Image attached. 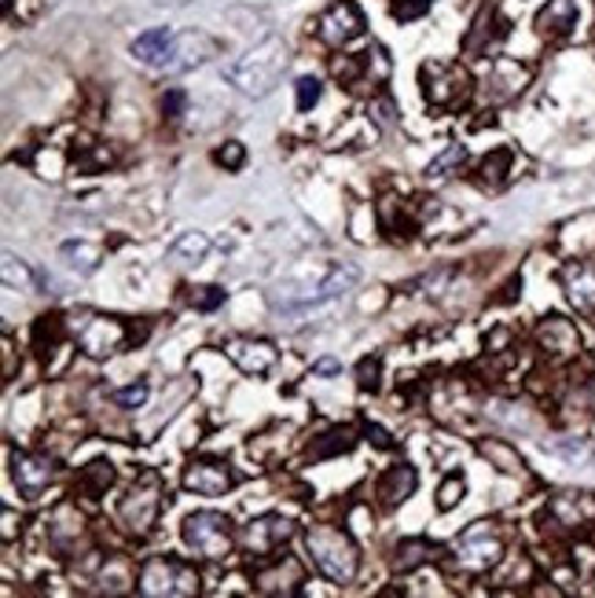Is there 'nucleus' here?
Wrapping results in <instances>:
<instances>
[{
    "label": "nucleus",
    "mask_w": 595,
    "mask_h": 598,
    "mask_svg": "<svg viewBox=\"0 0 595 598\" xmlns=\"http://www.w3.org/2000/svg\"><path fill=\"white\" fill-rule=\"evenodd\" d=\"M185 103H188L185 92L169 89L166 96H162V114H166V118H180V114H185Z\"/></svg>",
    "instance_id": "de8ad7c7"
},
{
    "label": "nucleus",
    "mask_w": 595,
    "mask_h": 598,
    "mask_svg": "<svg viewBox=\"0 0 595 598\" xmlns=\"http://www.w3.org/2000/svg\"><path fill=\"white\" fill-rule=\"evenodd\" d=\"M357 279H360V272L353 265H334L328 276L320 279V287L316 291H309L302 297V308H309V305H324V302H331V297H342L345 291H353L357 287Z\"/></svg>",
    "instance_id": "b1692460"
},
{
    "label": "nucleus",
    "mask_w": 595,
    "mask_h": 598,
    "mask_svg": "<svg viewBox=\"0 0 595 598\" xmlns=\"http://www.w3.org/2000/svg\"><path fill=\"white\" fill-rule=\"evenodd\" d=\"M12 539H15V514L4 507V544H12Z\"/></svg>",
    "instance_id": "3c124183"
},
{
    "label": "nucleus",
    "mask_w": 595,
    "mask_h": 598,
    "mask_svg": "<svg viewBox=\"0 0 595 598\" xmlns=\"http://www.w3.org/2000/svg\"><path fill=\"white\" fill-rule=\"evenodd\" d=\"M254 584H257V591L262 595H283V598H291L302 591V584H305V569L298 558H280V562H273V565H265L262 573L254 576Z\"/></svg>",
    "instance_id": "dca6fc26"
},
{
    "label": "nucleus",
    "mask_w": 595,
    "mask_h": 598,
    "mask_svg": "<svg viewBox=\"0 0 595 598\" xmlns=\"http://www.w3.org/2000/svg\"><path fill=\"white\" fill-rule=\"evenodd\" d=\"M559 408L566 427H588L595 419V379H573Z\"/></svg>",
    "instance_id": "412c9836"
},
{
    "label": "nucleus",
    "mask_w": 595,
    "mask_h": 598,
    "mask_svg": "<svg viewBox=\"0 0 595 598\" xmlns=\"http://www.w3.org/2000/svg\"><path fill=\"white\" fill-rule=\"evenodd\" d=\"M430 4H434V0H393V18H401V23L423 18L430 12Z\"/></svg>",
    "instance_id": "37998d69"
},
{
    "label": "nucleus",
    "mask_w": 595,
    "mask_h": 598,
    "mask_svg": "<svg viewBox=\"0 0 595 598\" xmlns=\"http://www.w3.org/2000/svg\"><path fill=\"white\" fill-rule=\"evenodd\" d=\"M81 536H85V518L78 514V507H71V504L55 507V514L48 518V539H52L55 551L71 555Z\"/></svg>",
    "instance_id": "4be33fe9"
},
{
    "label": "nucleus",
    "mask_w": 595,
    "mask_h": 598,
    "mask_svg": "<svg viewBox=\"0 0 595 598\" xmlns=\"http://www.w3.org/2000/svg\"><path fill=\"white\" fill-rule=\"evenodd\" d=\"M294 92H298V111H313L316 103H320V81L316 77H298V85H294Z\"/></svg>",
    "instance_id": "79ce46f5"
},
{
    "label": "nucleus",
    "mask_w": 595,
    "mask_h": 598,
    "mask_svg": "<svg viewBox=\"0 0 595 598\" xmlns=\"http://www.w3.org/2000/svg\"><path fill=\"white\" fill-rule=\"evenodd\" d=\"M114 462L111 459H92L89 467L81 470V478H78V485L89 492V496H103L111 485H114Z\"/></svg>",
    "instance_id": "7c9ffc66"
},
{
    "label": "nucleus",
    "mask_w": 595,
    "mask_h": 598,
    "mask_svg": "<svg viewBox=\"0 0 595 598\" xmlns=\"http://www.w3.org/2000/svg\"><path fill=\"white\" fill-rule=\"evenodd\" d=\"M0 349H4V379H15V345H12V338L4 334V345H0Z\"/></svg>",
    "instance_id": "8fccbe9b"
},
{
    "label": "nucleus",
    "mask_w": 595,
    "mask_h": 598,
    "mask_svg": "<svg viewBox=\"0 0 595 598\" xmlns=\"http://www.w3.org/2000/svg\"><path fill=\"white\" fill-rule=\"evenodd\" d=\"M544 522H548V529H555V533H562V536H573V533L592 529L595 525V492H581V488L555 492Z\"/></svg>",
    "instance_id": "1a4fd4ad"
},
{
    "label": "nucleus",
    "mask_w": 595,
    "mask_h": 598,
    "mask_svg": "<svg viewBox=\"0 0 595 598\" xmlns=\"http://www.w3.org/2000/svg\"><path fill=\"white\" fill-rule=\"evenodd\" d=\"M4 283H8V287H18V291H26V294H34V291H37V283H34L30 268H26L23 262H15L12 254H4Z\"/></svg>",
    "instance_id": "4c0bfd02"
},
{
    "label": "nucleus",
    "mask_w": 595,
    "mask_h": 598,
    "mask_svg": "<svg viewBox=\"0 0 595 598\" xmlns=\"http://www.w3.org/2000/svg\"><path fill=\"white\" fill-rule=\"evenodd\" d=\"M305 547H309L313 562L320 565V573L328 576L331 584H353L360 569V551L342 529L334 525H309L305 529Z\"/></svg>",
    "instance_id": "f03ea898"
},
{
    "label": "nucleus",
    "mask_w": 595,
    "mask_h": 598,
    "mask_svg": "<svg viewBox=\"0 0 595 598\" xmlns=\"http://www.w3.org/2000/svg\"><path fill=\"white\" fill-rule=\"evenodd\" d=\"M220 302H225V291H220V287H199V291L191 294V305L203 308V313H210V308H217Z\"/></svg>",
    "instance_id": "49530a36"
},
{
    "label": "nucleus",
    "mask_w": 595,
    "mask_h": 598,
    "mask_svg": "<svg viewBox=\"0 0 595 598\" xmlns=\"http://www.w3.org/2000/svg\"><path fill=\"white\" fill-rule=\"evenodd\" d=\"M419 81H423V96L430 107L438 111H459L467 107L470 92H474V81H470L467 66L459 63H423L419 71Z\"/></svg>",
    "instance_id": "39448f33"
},
{
    "label": "nucleus",
    "mask_w": 595,
    "mask_h": 598,
    "mask_svg": "<svg viewBox=\"0 0 595 598\" xmlns=\"http://www.w3.org/2000/svg\"><path fill=\"white\" fill-rule=\"evenodd\" d=\"M60 257H63V265L71 268V272L92 276L103 262V250L96 243H89V239H71V243L60 246Z\"/></svg>",
    "instance_id": "a878e982"
},
{
    "label": "nucleus",
    "mask_w": 595,
    "mask_h": 598,
    "mask_svg": "<svg viewBox=\"0 0 595 598\" xmlns=\"http://www.w3.org/2000/svg\"><path fill=\"white\" fill-rule=\"evenodd\" d=\"M294 536V522L283 514H265V518H254V522L243 525V536H239V544H243V551L251 558H268L273 551H280L287 539Z\"/></svg>",
    "instance_id": "9b49d317"
},
{
    "label": "nucleus",
    "mask_w": 595,
    "mask_h": 598,
    "mask_svg": "<svg viewBox=\"0 0 595 598\" xmlns=\"http://www.w3.org/2000/svg\"><path fill=\"white\" fill-rule=\"evenodd\" d=\"M360 66H364V77H360V85L368 81V85H382L390 77V55H387V48L382 44H371L368 52H360Z\"/></svg>",
    "instance_id": "f704fd0d"
},
{
    "label": "nucleus",
    "mask_w": 595,
    "mask_h": 598,
    "mask_svg": "<svg viewBox=\"0 0 595 598\" xmlns=\"http://www.w3.org/2000/svg\"><path fill=\"white\" fill-rule=\"evenodd\" d=\"M159 510H162V485L155 474H143L129 488V496L118 504V518L132 536H148L159 522Z\"/></svg>",
    "instance_id": "6e6552de"
},
{
    "label": "nucleus",
    "mask_w": 595,
    "mask_h": 598,
    "mask_svg": "<svg viewBox=\"0 0 595 598\" xmlns=\"http://www.w3.org/2000/svg\"><path fill=\"white\" fill-rule=\"evenodd\" d=\"M464 158H467V151L459 148V143H448V148L441 151L438 158L427 166V180H430V185H441V180H448L453 173H459V166H464Z\"/></svg>",
    "instance_id": "72a5a7b5"
},
{
    "label": "nucleus",
    "mask_w": 595,
    "mask_h": 598,
    "mask_svg": "<svg viewBox=\"0 0 595 598\" xmlns=\"http://www.w3.org/2000/svg\"><path fill=\"white\" fill-rule=\"evenodd\" d=\"M379 371H382L379 356H364L360 368H357V385H360V390H379Z\"/></svg>",
    "instance_id": "a18cd8bd"
},
{
    "label": "nucleus",
    "mask_w": 595,
    "mask_h": 598,
    "mask_svg": "<svg viewBox=\"0 0 595 598\" xmlns=\"http://www.w3.org/2000/svg\"><path fill=\"white\" fill-rule=\"evenodd\" d=\"M232 481H236L232 470L217 459H199L185 470V488L195 492V496H210V499L225 496V492L232 488Z\"/></svg>",
    "instance_id": "f3484780"
},
{
    "label": "nucleus",
    "mask_w": 595,
    "mask_h": 598,
    "mask_svg": "<svg viewBox=\"0 0 595 598\" xmlns=\"http://www.w3.org/2000/svg\"><path fill=\"white\" fill-rule=\"evenodd\" d=\"M228 360H232L243 374H268L276 368V360H280V353H276L273 342L236 338V342H228Z\"/></svg>",
    "instance_id": "a211bd4d"
},
{
    "label": "nucleus",
    "mask_w": 595,
    "mask_h": 598,
    "mask_svg": "<svg viewBox=\"0 0 595 598\" xmlns=\"http://www.w3.org/2000/svg\"><path fill=\"white\" fill-rule=\"evenodd\" d=\"M573 30H578V0H548L536 12V34L544 41H562Z\"/></svg>",
    "instance_id": "6ab92c4d"
},
{
    "label": "nucleus",
    "mask_w": 595,
    "mask_h": 598,
    "mask_svg": "<svg viewBox=\"0 0 595 598\" xmlns=\"http://www.w3.org/2000/svg\"><path fill=\"white\" fill-rule=\"evenodd\" d=\"M507 169H511V151H493L482 166H478V180L489 188H496V185H504Z\"/></svg>",
    "instance_id": "e433bc0d"
},
{
    "label": "nucleus",
    "mask_w": 595,
    "mask_h": 598,
    "mask_svg": "<svg viewBox=\"0 0 595 598\" xmlns=\"http://www.w3.org/2000/svg\"><path fill=\"white\" fill-rule=\"evenodd\" d=\"M364 433H368V441L376 448H393V437L382 427H376V422H368V427H364Z\"/></svg>",
    "instance_id": "09e8293b"
},
{
    "label": "nucleus",
    "mask_w": 595,
    "mask_h": 598,
    "mask_svg": "<svg viewBox=\"0 0 595 598\" xmlns=\"http://www.w3.org/2000/svg\"><path fill=\"white\" fill-rule=\"evenodd\" d=\"M536 349H541L548 360L562 364V360H573L581 353V331L573 320L566 316H544L536 323Z\"/></svg>",
    "instance_id": "f8f14e48"
},
{
    "label": "nucleus",
    "mask_w": 595,
    "mask_h": 598,
    "mask_svg": "<svg viewBox=\"0 0 595 598\" xmlns=\"http://www.w3.org/2000/svg\"><path fill=\"white\" fill-rule=\"evenodd\" d=\"M217 52H220V44L210 34H203V30L177 34V37H173V48H169V60H166L162 71H169V74L195 71V66H203L206 60H214Z\"/></svg>",
    "instance_id": "4468645a"
},
{
    "label": "nucleus",
    "mask_w": 595,
    "mask_h": 598,
    "mask_svg": "<svg viewBox=\"0 0 595 598\" xmlns=\"http://www.w3.org/2000/svg\"><path fill=\"white\" fill-rule=\"evenodd\" d=\"M100 584H103V591H107V595H122V591H129V587L137 584V576H132L129 562H122V558H111V562L103 565V573H100Z\"/></svg>",
    "instance_id": "c9c22d12"
},
{
    "label": "nucleus",
    "mask_w": 595,
    "mask_h": 598,
    "mask_svg": "<svg viewBox=\"0 0 595 598\" xmlns=\"http://www.w3.org/2000/svg\"><path fill=\"white\" fill-rule=\"evenodd\" d=\"M459 504H464V478L453 474L441 481V488H438V510H453Z\"/></svg>",
    "instance_id": "ea45409f"
},
{
    "label": "nucleus",
    "mask_w": 595,
    "mask_h": 598,
    "mask_svg": "<svg viewBox=\"0 0 595 598\" xmlns=\"http://www.w3.org/2000/svg\"><path fill=\"white\" fill-rule=\"evenodd\" d=\"M357 445V430L353 427H334L328 430L324 437H316L309 445V459H331V456H342V451H350Z\"/></svg>",
    "instance_id": "c85d7f7f"
},
{
    "label": "nucleus",
    "mask_w": 595,
    "mask_h": 598,
    "mask_svg": "<svg viewBox=\"0 0 595 598\" xmlns=\"http://www.w3.org/2000/svg\"><path fill=\"white\" fill-rule=\"evenodd\" d=\"M478 451H482V456L493 462L496 470H501V474H511V478H518V474H526V462H522V456H518V451L507 445V441H496V437H489V441H482V445H478Z\"/></svg>",
    "instance_id": "cd10ccee"
},
{
    "label": "nucleus",
    "mask_w": 595,
    "mask_h": 598,
    "mask_svg": "<svg viewBox=\"0 0 595 598\" xmlns=\"http://www.w3.org/2000/svg\"><path fill=\"white\" fill-rule=\"evenodd\" d=\"M148 393H151L148 382H132V385H126V390H114V404L126 411H137L148 404Z\"/></svg>",
    "instance_id": "58836bf2"
},
{
    "label": "nucleus",
    "mask_w": 595,
    "mask_h": 598,
    "mask_svg": "<svg viewBox=\"0 0 595 598\" xmlns=\"http://www.w3.org/2000/svg\"><path fill=\"white\" fill-rule=\"evenodd\" d=\"M438 555H441V547H438V544H430V539H423V536H416V539H401L397 555H393V569H397V573H412V569H419V565L434 562Z\"/></svg>",
    "instance_id": "bb28decb"
},
{
    "label": "nucleus",
    "mask_w": 595,
    "mask_h": 598,
    "mask_svg": "<svg viewBox=\"0 0 595 598\" xmlns=\"http://www.w3.org/2000/svg\"><path fill=\"white\" fill-rule=\"evenodd\" d=\"M533 81V66L530 63H518L511 55H501L489 66L485 77V100L489 103H507L515 100L518 92H526V85Z\"/></svg>",
    "instance_id": "ddd939ff"
},
{
    "label": "nucleus",
    "mask_w": 595,
    "mask_h": 598,
    "mask_svg": "<svg viewBox=\"0 0 595 598\" xmlns=\"http://www.w3.org/2000/svg\"><path fill=\"white\" fill-rule=\"evenodd\" d=\"M316 374H339V364H334V360H320V364H316Z\"/></svg>",
    "instance_id": "603ef678"
},
{
    "label": "nucleus",
    "mask_w": 595,
    "mask_h": 598,
    "mask_svg": "<svg viewBox=\"0 0 595 598\" xmlns=\"http://www.w3.org/2000/svg\"><path fill=\"white\" fill-rule=\"evenodd\" d=\"M4 12H8L12 23L26 26V23H34V18L41 15V0H4Z\"/></svg>",
    "instance_id": "a19ab883"
},
{
    "label": "nucleus",
    "mask_w": 595,
    "mask_h": 598,
    "mask_svg": "<svg viewBox=\"0 0 595 598\" xmlns=\"http://www.w3.org/2000/svg\"><path fill=\"white\" fill-rule=\"evenodd\" d=\"M173 34L169 26H155V30H148V34H140L137 41H132V60L143 63V66H155V71H162L169 60V48H173Z\"/></svg>",
    "instance_id": "5701e85b"
},
{
    "label": "nucleus",
    "mask_w": 595,
    "mask_h": 598,
    "mask_svg": "<svg viewBox=\"0 0 595 598\" xmlns=\"http://www.w3.org/2000/svg\"><path fill=\"white\" fill-rule=\"evenodd\" d=\"M453 562L470 576H482L504 562V533L496 522H474L453 544Z\"/></svg>",
    "instance_id": "7ed1b4c3"
},
{
    "label": "nucleus",
    "mask_w": 595,
    "mask_h": 598,
    "mask_svg": "<svg viewBox=\"0 0 595 598\" xmlns=\"http://www.w3.org/2000/svg\"><path fill=\"white\" fill-rule=\"evenodd\" d=\"M12 474H15L18 492H23L26 499H37L55 481V467H52V459L37 456V451H15Z\"/></svg>",
    "instance_id": "2eb2a0df"
},
{
    "label": "nucleus",
    "mask_w": 595,
    "mask_h": 598,
    "mask_svg": "<svg viewBox=\"0 0 595 598\" xmlns=\"http://www.w3.org/2000/svg\"><path fill=\"white\" fill-rule=\"evenodd\" d=\"M562 291L578 313H595V265L570 262L562 268Z\"/></svg>",
    "instance_id": "aec40b11"
},
{
    "label": "nucleus",
    "mask_w": 595,
    "mask_h": 598,
    "mask_svg": "<svg viewBox=\"0 0 595 598\" xmlns=\"http://www.w3.org/2000/svg\"><path fill=\"white\" fill-rule=\"evenodd\" d=\"M71 331L78 338L81 353L92 356V360H107V356L118 353L129 338L122 320H114V316H96V313H78L71 320Z\"/></svg>",
    "instance_id": "0eeeda50"
},
{
    "label": "nucleus",
    "mask_w": 595,
    "mask_h": 598,
    "mask_svg": "<svg viewBox=\"0 0 595 598\" xmlns=\"http://www.w3.org/2000/svg\"><path fill=\"white\" fill-rule=\"evenodd\" d=\"M137 591L151 595V598H185V595H199V573L180 558H148L140 565L137 576Z\"/></svg>",
    "instance_id": "20e7f679"
},
{
    "label": "nucleus",
    "mask_w": 595,
    "mask_h": 598,
    "mask_svg": "<svg viewBox=\"0 0 595 598\" xmlns=\"http://www.w3.org/2000/svg\"><path fill=\"white\" fill-rule=\"evenodd\" d=\"M501 34H504L501 15H496V12H485L482 18H478L474 34L467 37V52H470V55L489 52V44H496V37H501Z\"/></svg>",
    "instance_id": "2f4dec72"
},
{
    "label": "nucleus",
    "mask_w": 595,
    "mask_h": 598,
    "mask_svg": "<svg viewBox=\"0 0 595 598\" xmlns=\"http://www.w3.org/2000/svg\"><path fill=\"white\" fill-rule=\"evenodd\" d=\"M185 544L195 551L199 558H210V562H220L232 551V522L217 510H199V514L185 518Z\"/></svg>",
    "instance_id": "423d86ee"
},
{
    "label": "nucleus",
    "mask_w": 595,
    "mask_h": 598,
    "mask_svg": "<svg viewBox=\"0 0 595 598\" xmlns=\"http://www.w3.org/2000/svg\"><path fill=\"white\" fill-rule=\"evenodd\" d=\"M364 34V12L357 0H334V4L316 18V37L331 48H345L353 37Z\"/></svg>",
    "instance_id": "9d476101"
},
{
    "label": "nucleus",
    "mask_w": 595,
    "mask_h": 598,
    "mask_svg": "<svg viewBox=\"0 0 595 598\" xmlns=\"http://www.w3.org/2000/svg\"><path fill=\"white\" fill-rule=\"evenodd\" d=\"M63 331H66V323L60 320V316H41V320H37V327H34V345H37V353H41L45 360L55 349H60Z\"/></svg>",
    "instance_id": "473e14b6"
},
{
    "label": "nucleus",
    "mask_w": 595,
    "mask_h": 598,
    "mask_svg": "<svg viewBox=\"0 0 595 598\" xmlns=\"http://www.w3.org/2000/svg\"><path fill=\"white\" fill-rule=\"evenodd\" d=\"M412 492H416V470H412L408 462H401V467H390L387 474L379 478V485H376V496H379L387 507L405 504Z\"/></svg>",
    "instance_id": "393cba45"
},
{
    "label": "nucleus",
    "mask_w": 595,
    "mask_h": 598,
    "mask_svg": "<svg viewBox=\"0 0 595 598\" xmlns=\"http://www.w3.org/2000/svg\"><path fill=\"white\" fill-rule=\"evenodd\" d=\"M243 158H246V151H243V143H239V140H228L225 148L214 151V162H217V166H225V169H239V166H243Z\"/></svg>",
    "instance_id": "c03bdc74"
},
{
    "label": "nucleus",
    "mask_w": 595,
    "mask_h": 598,
    "mask_svg": "<svg viewBox=\"0 0 595 598\" xmlns=\"http://www.w3.org/2000/svg\"><path fill=\"white\" fill-rule=\"evenodd\" d=\"M291 63V52L280 37H268L257 48H251L246 55H239L236 63L225 66V77L236 85L243 96H268L280 85V77Z\"/></svg>",
    "instance_id": "f257e3e1"
},
{
    "label": "nucleus",
    "mask_w": 595,
    "mask_h": 598,
    "mask_svg": "<svg viewBox=\"0 0 595 598\" xmlns=\"http://www.w3.org/2000/svg\"><path fill=\"white\" fill-rule=\"evenodd\" d=\"M206 254H210V239L203 236V231H185V236L169 246V262L180 265V268L199 265Z\"/></svg>",
    "instance_id": "c756f323"
}]
</instances>
